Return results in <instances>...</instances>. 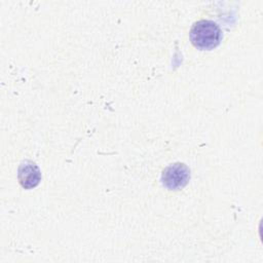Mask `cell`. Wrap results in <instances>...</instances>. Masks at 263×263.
<instances>
[{"mask_svg":"<svg viewBox=\"0 0 263 263\" xmlns=\"http://www.w3.org/2000/svg\"><path fill=\"white\" fill-rule=\"evenodd\" d=\"M189 35L194 47L201 50H211L219 45L222 34L216 23L200 20L192 26Z\"/></svg>","mask_w":263,"mask_h":263,"instance_id":"6da1fadb","label":"cell"},{"mask_svg":"<svg viewBox=\"0 0 263 263\" xmlns=\"http://www.w3.org/2000/svg\"><path fill=\"white\" fill-rule=\"evenodd\" d=\"M190 179V171L184 164L176 162L164 168L161 181L164 187L170 190H180L185 187Z\"/></svg>","mask_w":263,"mask_h":263,"instance_id":"7a4b0ae2","label":"cell"},{"mask_svg":"<svg viewBox=\"0 0 263 263\" xmlns=\"http://www.w3.org/2000/svg\"><path fill=\"white\" fill-rule=\"evenodd\" d=\"M18 181L25 189H32L36 187L41 180V172L39 167L32 161H24L17 172Z\"/></svg>","mask_w":263,"mask_h":263,"instance_id":"3957f363","label":"cell"}]
</instances>
